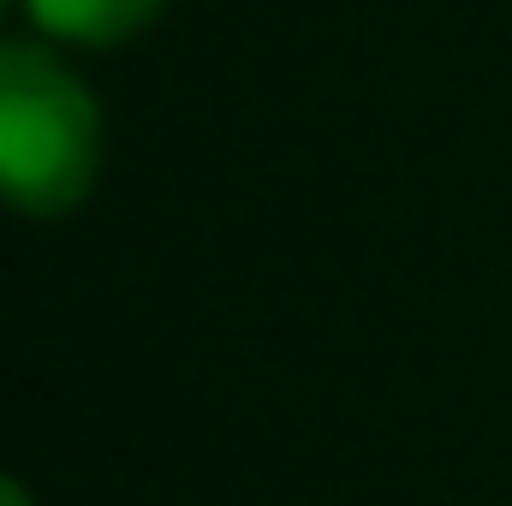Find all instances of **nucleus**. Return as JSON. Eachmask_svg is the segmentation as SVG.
<instances>
[{
  "instance_id": "f257e3e1",
  "label": "nucleus",
  "mask_w": 512,
  "mask_h": 506,
  "mask_svg": "<svg viewBox=\"0 0 512 506\" xmlns=\"http://www.w3.org/2000/svg\"><path fill=\"white\" fill-rule=\"evenodd\" d=\"M102 173V114L84 78L36 48L0 42V203L66 215Z\"/></svg>"
},
{
  "instance_id": "f03ea898",
  "label": "nucleus",
  "mask_w": 512,
  "mask_h": 506,
  "mask_svg": "<svg viewBox=\"0 0 512 506\" xmlns=\"http://www.w3.org/2000/svg\"><path fill=\"white\" fill-rule=\"evenodd\" d=\"M30 18L60 36V42H78V48H114L137 36L167 0H24Z\"/></svg>"
},
{
  "instance_id": "7ed1b4c3",
  "label": "nucleus",
  "mask_w": 512,
  "mask_h": 506,
  "mask_svg": "<svg viewBox=\"0 0 512 506\" xmlns=\"http://www.w3.org/2000/svg\"><path fill=\"white\" fill-rule=\"evenodd\" d=\"M0 506H30V495H24V489L6 477V471H0Z\"/></svg>"
},
{
  "instance_id": "20e7f679",
  "label": "nucleus",
  "mask_w": 512,
  "mask_h": 506,
  "mask_svg": "<svg viewBox=\"0 0 512 506\" xmlns=\"http://www.w3.org/2000/svg\"><path fill=\"white\" fill-rule=\"evenodd\" d=\"M0 12H6V0H0Z\"/></svg>"
}]
</instances>
